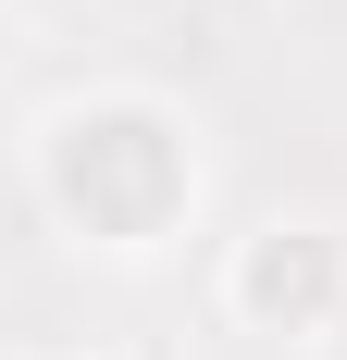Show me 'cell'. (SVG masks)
Instances as JSON below:
<instances>
[{"instance_id":"1","label":"cell","mask_w":347,"mask_h":360,"mask_svg":"<svg viewBox=\"0 0 347 360\" xmlns=\"http://www.w3.org/2000/svg\"><path fill=\"white\" fill-rule=\"evenodd\" d=\"M50 186L87 236H162L174 199H186V149H174L162 112H74L63 149H50Z\"/></svg>"},{"instance_id":"2","label":"cell","mask_w":347,"mask_h":360,"mask_svg":"<svg viewBox=\"0 0 347 360\" xmlns=\"http://www.w3.org/2000/svg\"><path fill=\"white\" fill-rule=\"evenodd\" d=\"M335 286H347L335 236H261V249L236 261V298L261 323H310V311H335Z\"/></svg>"}]
</instances>
